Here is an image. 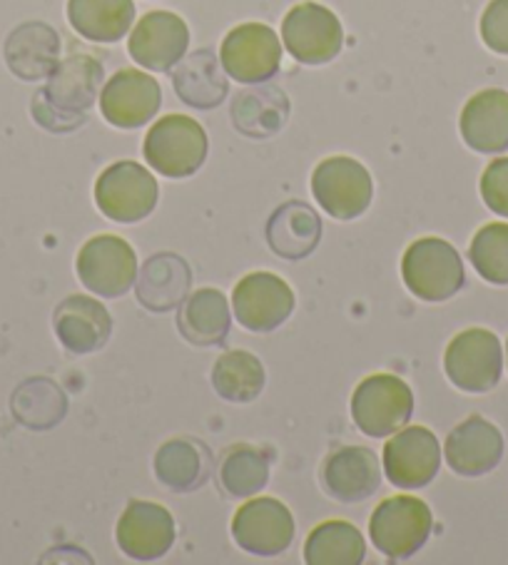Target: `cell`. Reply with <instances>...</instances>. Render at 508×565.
I'll return each instance as SVG.
<instances>
[{
	"label": "cell",
	"mask_w": 508,
	"mask_h": 565,
	"mask_svg": "<svg viewBox=\"0 0 508 565\" xmlns=\"http://www.w3.org/2000/svg\"><path fill=\"white\" fill-rule=\"evenodd\" d=\"M402 279L414 297L424 301H446L466 285L464 259L452 242L442 237H422L404 252Z\"/></svg>",
	"instance_id": "6da1fadb"
},
{
	"label": "cell",
	"mask_w": 508,
	"mask_h": 565,
	"mask_svg": "<svg viewBox=\"0 0 508 565\" xmlns=\"http://www.w3.org/2000/svg\"><path fill=\"white\" fill-rule=\"evenodd\" d=\"M142 154L162 178H190L208 158V135L202 125L188 115H165L145 135Z\"/></svg>",
	"instance_id": "7a4b0ae2"
},
{
	"label": "cell",
	"mask_w": 508,
	"mask_h": 565,
	"mask_svg": "<svg viewBox=\"0 0 508 565\" xmlns=\"http://www.w3.org/2000/svg\"><path fill=\"white\" fill-rule=\"evenodd\" d=\"M434 531V513L416 495H392L381 501L369 519L374 548L392 561L412 558Z\"/></svg>",
	"instance_id": "3957f363"
},
{
	"label": "cell",
	"mask_w": 508,
	"mask_h": 565,
	"mask_svg": "<svg viewBox=\"0 0 508 565\" xmlns=\"http://www.w3.org/2000/svg\"><path fill=\"white\" fill-rule=\"evenodd\" d=\"M444 372L458 392H491L504 376V347L491 329L458 331L444 352Z\"/></svg>",
	"instance_id": "277c9868"
},
{
	"label": "cell",
	"mask_w": 508,
	"mask_h": 565,
	"mask_svg": "<svg viewBox=\"0 0 508 565\" xmlns=\"http://www.w3.org/2000/svg\"><path fill=\"white\" fill-rule=\"evenodd\" d=\"M414 414V394L404 379L371 374L351 394V418L364 436L387 438L404 428Z\"/></svg>",
	"instance_id": "5b68a950"
},
{
	"label": "cell",
	"mask_w": 508,
	"mask_h": 565,
	"mask_svg": "<svg viewBox=\"0 0 508 565\" xmlns=\"http://www.w3.org/2000/svg\"><path fill=\"white\" fill-rule=\"evenodd\" d=\"M160 184L140 162L120 160L105 168L95 182V204L107 220L133 224L158 207Z\"/></svg>",
	"instance_id": "8992f818"
},
{
	"label": "cell",
	"mask_w": 508,
	"mask_h": 565,
	"mask_svg": "<svg viewBox=\"0 0 508 565\" xmlns=\"http://www.w3.org/2000/svg\"><path fill=\"white\" fill-rule=\"evenodd\" d=\"M311 192L319 207L335 220H357L374 198V180L359 160L335 154L321 160L311 172Z\"/></svg>",
	"instance_id": "52a82bcc"
},
{
	"label": "cell",
	"mask_w": 508,
	"mask_h": 565,
	"mask_svg": "<svg viewBox=\"0 0 508 565\" xmlns=\"http://www.w3.org/2000/svg\"><path fill=\"white\" fill-rule=\"evenodd\" d=\"M77 279L97 297L117 299L127 295L138 279V255L130 242L117 235H97L77 252Z\"/></svg>",
	"instance_id": "ba28073f"
},
{
	"label": "cell",
	"mask_w": 508,
	"mask_h": 565,
	"mask_svg": "<svg viewBox=\"0 0 508 565\" xmlns=\"http://www.w3.org/2000/svg\"><path fill=\"white\" fill-rule=\"evenodd\" d=\"M282 43L301 65H325L341 53L345 28L327 6L305 0L282 21Z\"/></svg>",
	"instance_id": "9c48e42d"
},
{
	"label": "cell",
	"mask_w": 508,
	"mask_h": 565,
	"mask_svg": "<svg viewBox=\"0 0 508 565\" xmlns=\"http://www.w3.org/2000/svg\"><path fill=\"white\" fill-rule=\"evenodd\" d=\"M295 291L279 275L252 271L232 291V311L237 324L254 334H267L285 324L295 311Z\"/></svg>",
	"instance_id": "30bf717a"
},
{
	"label": "cell",
	"mask_w": 508,
	"mask_h": 565,
	"mask_svg": "<svg viewBox=\"0 0 508 565\" xmlns=\"http://www.w3.org/2000/svg\"><path fill=\"white\" fill-rule=\"evenodd\" d=\"M295 515L285 503L269 495L240 505L232 519V539L244 553L272 558V555L285 553L295 541Z\"/></svg>",
	"instance_id": "8fae6325"
},
{
	"label": "cell",
	"mask_w": 508,
	"mask_h": 565,
	"mask_svg": "<svg viewBox=\"0 0 508 565\" xmlns=\"http://www.w3.org/2000/svg\"><path fill=\"white\" fill-rule=\"evenodd\" d=\"M224 73L244 85L269 81L282 65V43L265 23H242L224 35L220 47Z\"/></svg>",
	"instance_id": "7c38bea8"
},
{
	"label": "cell",
	"mask_w": 508,
	"mask_h": 565,
	"mask_svg": "<svg viewBox=\"0 0 508 565\" xmlns=\"http://www.w3.org/2000/svg\"><path fill=\"white\" fill-rule=\"evenodd\" d=\"M387 479L396 489L416 491L436 479L442 469V446L426 426L399 428L381 451Z\"/></svg>",
	"instance_id": "4fadbf2b"
},
{
	"label": "cell",
	"mask_w": 508,
	"mask_h": 565,
	"mask_svg": "<svg viewBox=\"0 0 508 565\" xmlns=\"http://www.w3.org/2000/svg\"><path fill=\"white\" fill-rule=\"evenodd\" d=\"M162 105L160 83L152 75L123 67L110 81L105 83L100 93V113L103 118L123 130L142 128L145 122L155 118Z\"/></svg>",
	"instance_id": "5bb4252c"
},
{
	"label": "cell",
	"mask_w": 508,
	"mask_h": 565,
	"mask_svg": "<svg viewBox=\"0 0 508 565\" xmlns=\"http://www.w3.org/2000/svg\"><path fill=\"white\" fill-rule=\"evenodd\" d=\"M190 45V28L178 13L150 11L135 23L127 51L133 61L155 73L172 71Z\"/></svg>",
	"instance_id": "9a60e30c"
},
{
	"label": "cell",
	"mask_w": 508,
	"mask_h": 565,
	"mask_svg": "<svg viewBox=\"0 0 508 565\" xmlns=\"http://www.w3.org/2000/svg\"><path fill=\"white\" fill-rule=\"evenodd\" d=\"M504 454L506 441L501 428L478 414L454 426L444 444L448 469L464 476V479H478V476L491 473L501 463Z\"/></svg>",
	"instance_id": "2e32d148"
},
{
	"label": "cell",
	"mask_w": 508,
	"mask_h": 565,
	"mask_svg": "<svg viewBox=\"0 0 508 565\" xmlns=\"http://www.w3.org/2000/svg\"><path fill=\"white\" fill-rule=\"evenodd\" d=\"M115 539L133 561H158L178 539L172 513L160 503L130 501L117 521Z\"/></svg>",
	"instance_id": "e0dca14e"
},
{
	"label": "cell",
	"mask_w": 508,
	"mask_h": 565,
	"mask_svg": "<svg viewBox=\"0 0 508 565\" xmlns=\"http://www.w3.org/2000/svg\"><path fill=\"white\" fill-rule=\"evenodd\" d=\"M53 327L71 354H93L103 349L113 334L110 311L85 295L63 299L53 315Z\"/></svg>",
	"instance_id": "ac0fdd59"
},
{
	"label": "cell",
	"mask_w": 508,
	"mask_h": 565,
	"mask_svg": "<svg viewBox=\"0 0 508 565\" xmlns=\"http://www.w3.org/2000/svg\"><path fill=\"white\" fill-rule=\"evenodd\" d=\"M103 81V65L93 55L75 53L55 65V71L47 75V85L43 87L41 95L55 110L85 118L83 113L95 103Z\"/></svg>",
	"instance_id": "d6986e66"
},
{
	"label": "cell",
	"mask_w": 508,
	"mask_h": 565,
	"mask_svg": "<svg viewBox=\"0 0 508 565\" xmlns=\"http://www.w3.org/2000/svg\"><path fill=\"white\" fill-rule=\"evenodd\" d=\"M321 483L341 503L367 501L381 486V466L367 446H345L321 466Z\"/></svg>",
	"instance_id": "ffe728a7"
},
{
	"label": "cell",
	"mask_w": 508,
	"mask_h": 565,
	"mask_svg": "<svg viewBox=\"0 0 508 565\" xmlns=\"http://www.w3.org/2000/svg\"><path fill=\"white\" fill-rule=\"evenodd\" d=\"M464 142L474 152L501 154L508 150V90L486 87L468 97L458 118Z\"/></svg>",
	"instance_id": "44dd1931"
},
{
	"label": "cell",
	"mask_w": 508,
	"mask_h": 565,
	"mask_svg": "<svg viewBox=\"0 0 508 565\" xmlns=\"http://www.w3.org/2000/svg\"><path fill=\"white\" fill-rule=\"evenodd\" d=\"M57 55L61 38L45 23H25L6 41V63L21 81H43L61 63Z\"/></svg>",
	"instance_id": "7402d4cb"
},
{
	"label": "cell",
	"mask_w": 508,
	"mask_h": 565,
	"mask_svg": "<svg viewBox=\"0 0 508 565\" xmlns=\"http://www.w3.org/2000/svg\"><path fill=\"white\" fill-rule=\"evenodd\" d=\"M135 295L150 311H170L190 295V267L180 255L162 252L145 262L135 279Z\"/></svg>",
	"instance_id": "603a6c76"
},
{
	"label": "cell",
	"mask_w": 508,
	"mask_h": 565,
	"mask_svg": "<svg viewBox=\"0 0 508 565\" xmlns=\"http://www.w3.org/2000/svg\"><path fill=\"white\" fill-rule=\"evenodd\" d=\"M321 239L319 214L305 202H287L275 210L267 222V242L275 255L285 259H305Z\"/></svg>",
	"instance_id": "cb8c5ba5"
},
{
	"label": "cell",
	"mask_w": 508,
	"mask_h": 565,
	"mask_svg": "<svg viewBox=\"0 0 508 565\" xmlns=\"http://www.w3.org/2000/svg\"><path fill=\"white\" fill-rule=\"evenodd\" d=\"M232 311L220 289L192 291L178 315L180 334L194 347H218L230 334Z\"/></svg>",
	"instance_id": "d4e9b609"
},
{
	"label": "cell",
	"mask_w": 508,
	"mask_h": 565,
	"mask_svg": "<svg viewBox=\"0 0 508 565\" xmlns=\"http://www.w3.org/2000/svg\"><path fill=\"white\" fill-rule=\"evenodd\" d=\"M172 85L182 103H188L190 107H200V110L218 107L230 90L227 77L220 71L218 57L210 51L184 55L182 61L174 65Z\"/></svg>",
	"instance_id": "484cf974"
},
{
	"label": "cell",
	"mask_w": 508,
	"mask_h": 565,
	"mask_svg": "<svg viewBox=\"0 0 508 565\" xmlns=\"http://www.w3.org/2000/svg\"><path fill=\"white\" fill-rule=\"evenodd\" d=\"M289 100L277 85H254L237 93L232 103V122L247 138H269L287 122Z\"/></svg>",
	"instance_id": "4316f807"
},
{
	"label": "cell",
	"mask_w": 508,
	"mask_h": 565,
	"mask_svg": "<svg viewBox=\"0 0 508 565\" xmlns=\"http://www.w3.org/2000/svg\"><path fill=\"white\" fill-rule=\"evenodd\" d=\"M67 21L93 43H115L135 23L133 0H67Z\"/></svg>",
	"instance_id": "83f0119b"
},
{
	"label": "cell",
	"mask_w": 508,
	"mask_h": 565,
	"mask_svg": "<svg viewBox=\"0 0 508 565\" xmlns=\"http://www.w3.org/2000/svg\"><path fill=\"white\" fill-rule=\"evenodd\" d=\"M155 476L174 493L200 489L208 479V451L190 438H172L155 454Z\"/></svg>",
	"instance_id": "f1b7e54d"
},
{
	"label": "cell",
	"mask_w": 508,
	"mask_h": 565,
	"mask_svg": "<svg viewBox=\"0 0 508 565\" xmlns=\"http://www.w3.org/2000/svg\"><path fill=\"white\" fill-rule=\"evenodd\" d=\"M367 543L349 521H325L307 535L305 561L309 565H359Z\"/></svg>",
	"instance_id": "f546056e"
},
{
	"label": "cell",
	"mask_w": 508,
	"mask_h": 565,
	"mask_svg": "<svg viewBox=\"0 0 508 565\" xmlns=\"http://www.w3.org/2000/svg\"><path fill=\"white\" fill-rule=\"evenodd\" d=\"M212 386L224 402L250 404L265 388V366L244 349H232L214 362Z\"/></svg>",
	"instance_id": "4dcf8cb0"
},
{
	"label": "cell",
	"mask_w": 508,
	"mask_h": 565,
	"mask_svg": "<svg viewBox=\"0 0 508 565\" xmlns=\"http://www.w3.org/2000/svg\"><path fill=\"white\" fill-rule=\"evenodd\" d=\"M269 481V456L252 444L227 448L220 463V483L234 499L260 493Z\"/></svg>",
	"instance_id": "1f68e13d"
},
{
	"label": "cell",
	"mask_w": 508,
	"mask_h": 565,
	"mask_svg": "<svg viewBox=\"0 0 508 565\" xmlns=\"http://www.w3.org/2000/svg\"><path fill=\"white\" fill-rule=\"evenodd\" d=\"M476 275L488 285L508 287V222H488L468 245Z\"/></svg>",
	"instance_id": "d6a6232c"
},
{
	"label": "cell",
	"mask_w": 508,
	"mask_h": 565,
	"mask_svg": "<svg viewBox=\"0 0 508 565\" xmlns=\"http://www.w3.org/2000/svg\"><path fill=\"white\" fill-rule=\"evenodd\" d=\"M478 190L486 207L508 220V158H496L486 164Z\"/></svg>",
	"instance_id": "836d02e7"
},
{
	"label": "cell",
	"mask_w": 508,
	"mask_h": 565,
	"mask_svg": "<svg viewBox=\"0 0 508 565\" xmlns=\"http://www.w3.org/2000/svg\"><path fill=\"white\" fill-rule=\"evenodd\" d=\"M481 41L498 55H508V0H491L478 23Z\"/></svg>",
	"instance_id": "e575fe53"
},
{
	"label": "cell",
	"mask_w": 508,
	"mask_h": 565,
	"mask_svg": "<svg viewBox=\"0 0 508 565\" xmlns=\"http://www.w3.org/2000/svg\"><path fill=\"white\" fill-rule=\"evenodd\" d=\"M33 115H35V120L43 125V128L53 130V132L75 130V128H81V125L85 122V118H81V115H67V113L55 110L53 105H47L43 100L41 93H38L35 100H33Z\"/></svg>",
	"instance_id": "d590c367"
},
{
	"label": "cell",
	"mask_w": 508,
	"mask_h": 565,
	"mask_svg": "<svg viewBox=\"0 0 508 565\" xmlns=\"http://www.w3.org/2000/svg\"><path fill=\"white\" fill-rule=\"evenodd\" d=\"M504 364H506V372H508V339H506V349H504Z\"/></svg>",
	"instance_id": "8d00e7d4"
}]
</instances>
